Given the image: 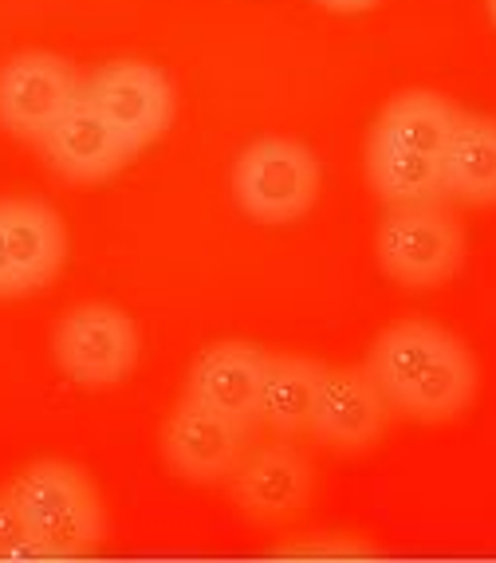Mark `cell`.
<instances>
[{
  "label": "cell",
  "instance_id": "e0dca14e",
  "mask_svg": "<svg viewBox=\"0 0 496 563\" xmlns=\"http://www.w3.org/2000/svg\"><path fill=\"white\" fill-rule=\"evenodd\" d=\"M0 560H44V548L36 544L12 485L0 488Z\"/></svg>",
  "mask_w": 496,
  "mask_h": 563
},
{
  "label": "cell",
  "instance_id": "7c38bea8",
  "mask_svg": "<svg viewBox=\"0 0 496 563\" xmlns=\"http://www.w3.org/2000/svg\"><path fill=\"white\" fill-rule=\"evenodd\" d=\"M316 488V470L291 445H264L241 457L233 470V500L256 520H280L300 512Z\"/></svg>",
  "mask_w": 496,
  "mask_h": 563
},
{
  "label": "cell",
  "instance_id": "30bf717a",
  "mask_svg": "<svg viewBox=\"0 0 496 563\" xmlns=\"http://www.w3.org/2000/svg\"><path fill=\"white\" fill-rule=\"evenodd\" d=\"M40 146H44L47 166L67 181H103L134 158L131 142L114 131L87 95H79L76 103L59 114L56 126L40 139Z\"/></svg>",
  "mask_w": 496,
  "mask_h": 563
},
{
  "label": "cell",
  "instance_id": "9a60e30c",
  "mask_svg": "<svg viewBox=\"0 0 496 563\" xmlns=\"http://www.w3.org/2000/svg\"><path fill=\"white\" fill-rule=\"evenodd\" d=\"M323 366L304 355H268L261 386V422L276 433L311 430Z\"/></svg>",
  "mask_w": 496,
  "mask_h": 563
},
{
  "label": "cell",
  "instance_id": "5bb4252c",
  "mask_svg": "<svg viewBox=\"0 0 496 563\" xmlns=\"http://www.w3.org/2000/svg\"><path fill=\"white\" fill-rule=\"evenodd\" d=\"M366 178L378 198H386L390 206H438L445 198L438 154L410 151L383 134H371L366 142Z\"/></svg>",
  "mask_w": 496,
  "mask_h": 563
},
{
  "label": "cell",
  "instance_id": "4fadbf2b",
  "mask_svg": "<svg viewBox=\"0 0 496 563\" xmlns=\"http://www.w3.org/2000/svg\"><path fill=\"white\" fill-rule=\"evenodd\" d=\"M445 194L469 206H496V119L461 114L441 151Z\"/></svg>",
  "mask_w": 496,
  "mask_h": 563
},
{
  "label": "cell",
  "instance_id": "3957f363",
  "mask_svg": "<svg viewBox=\"0 0 496 563\" xmlns=\"http://www.w3.org/2000/svg\"><path fill=\"white\" fill-rule=\"evenodd\" d=\"M233 198L264 225L300 221L319 198V158L304 142L280 134L249 142L233 166Z\"/></svg>",
  "mask_w": 496,
  "mask_h": 563
},
{
  "label": "cell",
  "instance_id": "8992f818",
  "mask_svg": "<svg viewBox=\"0 0 496 563\" xmlns=\"http://www.w3.org/2000/svg\"><path fill=\"white\" fill-rule=\"evenodd\" d=\"M84 95V79L56 52H16L0 64V126L40 142Z\"/></svg>",
  "mask_w": 496,
  "mask_h": 563
},
{
  "label": "cell",
  "instance_id": "2e32d148",
  "mask_svg": "<svg viewBox=\"0 0 496 563\" xmlns=\"http://www.w3.org/2000/svg\"><path fill=\"white\" fill-rule=\"evenodd\" d=\"M458 119H461V111L445 99V95L403 91L383 107V114H378L375 131L371 134H383V139L403 142V146H410V151L438 154L441 158V151H445V142H450Z\"/></svg>",
  "mask_w": 496,
  "mask_h": 563
},
{
  "label": "cell",
  "instance_id": "6da1fadb",
  "mask_svg": "<svg viewBox=\"0 0 496 563\" xmlns=\"http://www.w3.org/2000/svg\"><path fill=\"white\" fill-rule=\"evenodd\" d=\"M383 398L418 422H450L477 395V363L461 339L426 320L386 328L366 355Z\"/></svg>",
  "mask_w": 496,
  "mask_h": 563
},
{
  "label": "cell",
  "instance_id": "d6986e66",
  "mask_svg": "<svg viewBox=\"0 0 496 563\" xmlns=\"http://www.w3.org/2000/svg\"><path fill=\"white\" fill-rule=\"evenodd\" d=\"M12 296H16V276H12L9 236H4V217H0V300H12Z\"/></svg>",
  "mask_w": 496,
  "mask_h": 563
},
{
  "label": "cell",
  "instance_id": "52a82bcc",
  "mask_svg": "<svg viewBox=\"0 0 496 563\" xmlns=\"http://www.w3.org/2000/svg\"><path fill=\"white\" fill-rule=\"evenodd\" d=\"M84 95L107 114L114 131L131 142L134 154L142 146H151L154 139H162L169 131V122H174V111H178L169 79L154 64H142V59L103 64L84 79Z\"/></svg>",
  "mask_w": 496,
  "mask_h": 563
},
{
  "label": "cell",
  "instance_id": "8fae6325",
  "mask_svg": "<svg viewBox=\"0 0 496 563\" xmlns=\"http://www.w3.org/2000/svg\"><path fill=\"white\" fill-rule=\"evenodd\" d=\"M268 355L253 343H213L194 358L186 378V395L209 410L225 413L229 422L253 430L261 422V386Z\"/></svg>",
  "mask_w": 496,
  "mask_h": 563
},
{
  "label": "cell",
  "instance_id": "44dd1931",
  "mask_svg": "<svg viewBox=\"0 0 496 563\" xmlns=\"http://www.w3.org/2000/svg\"><path fill=\"white\" fill-rule=\"evenodd\" d=\"M488 9H493V20H496V0H488Z\"/></svg>",
  "mask_w": 496,
  "mask_h": 563
},
{
  "label": "cell",
  "instance_id": "ffe728a7",
  "mask_svg": "<svg viewBox=\"0 0 496 563\" xmlns=\"http://www.w3.org/2000/svg\"><path fill=\"white\" fill-rule=\"evenodd\" d=\"M319 4L335 12H363V9H375L378 0H319Z\"/></svg>",
  "mask_w": 496,
  "mask_h": 563
},
{
  "label": "cell",
  "instance_id": "7a4b0ae2",
  "mask_svg": "<svg viewBox=\"0 0 496 563\" xmlns=\"http://www.w3.org/2000/svg\"><path fill=\"white\" fill-rule=\"evenodd\" d=\"M44 560H79L103 544V505L84 470L67 461H32L9 481Z\"/></svg>",
  "mask_w": 496,
  "mask_h": 563
},
{
  "label": "cell",
  "instance_id": "9c48e42d",
  "mask_svg": "<svg viewBox=\"0 0 496 563\" xmlns=\"http://www.w3.org/2000/svg\"><path fill=\"white\" fill-rule=\"evenodd\" d=\"M386 398L366 366H323L311 433L331 450L359 453L383 438Z\"/></svg>",
  "mask_w": 496,
  "mask_h": 563
},
{
  "label": "cell",
  "instance_id": "ac0fdd59",
  "mask_svg": "<svg viewBox=\"0 0 496 563\" xmlns=\"http://www.w3.org/2000/svg\"><path fill=\"white\" fill-rule=\"evenodd\" d=\"M272 555H284V560H366L375 555V548L363 544L359 536H339V532H316L300 544H284Z\"/></svg>",
  "mask_w": 496,
  "mask_h": 563
},
{
  "label": "cell",
  "instance_id": "277c9868",
  "mask_svg": "<svg viewBox=\"0 0 496 563\" xmlns=\"http://www.w3.org/2000/svg\"><path fill=\"white\" fill-rule=\"evenodd\" d=\"M383 273L403 288H438L465 261V233L441 206H394L375 233Z\"/></svg>",
  "mask_w": 496,
  "mask_h": 563
},
{
  "label": "cell",
  "instance_id": "ba28073f",
  "mask_svg": "<svg viewBox=\"0 0 496 563\" xmlns=\"http://www.w3.org/2000/svg\"><path fill=\"white\" fill-rule=\"evenodd\" d=\"M244 442H249L244 426L229 422L225 413L194 402L189 395L169 413L166 430H162V453H166L169 470L186 481L233 477L244 457Z\"/></svg>",
  "mask_w": 496,
  "mask_h": 563
},
{
  "label": "cell",
  "instance_id": "5b68a950",
  "mask_svg": "<svg viewBox=\"0 0 496 563\" xmlns=\"http://www.w3.org/2000/svg\"><path fill=\"white\" fill-rule=\"evenodd\" d=\"M52 351L79 386H114L139 363V328L114 303H79L56 323Z\"/></svg>",
  "mask_w": 496,
  "mask_h": 563
}]
</instances>
